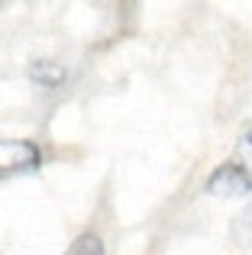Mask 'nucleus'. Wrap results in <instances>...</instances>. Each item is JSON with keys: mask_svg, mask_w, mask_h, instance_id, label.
<instances>
[{"mask_svg": "<svg viewBox=\"0 0 252 255\" xmlns=\"http://www.w3.org/2000/svg\"><path fill=\"white\" fill-rule=\"evenodd\" d=\"M65 255H104V243L97 233H81Z\"/></svg>", "mask_w": 252, "mask_h": 255, "instance_id": "nucleus-5", "label": "nucleus"}, {"mask_svg": "<svg viewBox=\"0 0 252 255\" xmlns=\"http://www.w3.org/2000/svg\"><path fill=\"white\" fill-rule=\"evenodd\" d=\"M249 191H252V178L233 162V158L223 162L220 168H214L210 178H207V194H214V197H243V194H249Z\"/></svg>", "mask_w": 252, "mask_h": 255, "instance_id": "nucleus-2", "label": "nucleus"}, {"mask_svg": "<svg viewBox=\"0 0 252 255\" xmlns=\"http://www.w3.org/2000/svg\"><path fill=\"white\" fill-rule=\"evenodd\" d=\"M42 165V152L32 139H0V174L36 171Z\"/></svg>", "mask_w": 252, "mask_h": 255, "instance_id": "nucleus-1", "label": "nucleus"}, {"mask_svg": "<svg viewBox=\"0 0 252 255\" xmlns=\"http://www.w3.org/2000/svg\"><path fill=\"white\" fill-rule=\"evenodd\" d=\"M29 78L39 87H58V84H65L68 71H65V65L52 62V58H36V62L29 65Z\"/></svg>", "mask_w": 252, "mask_h": 255, "instance_id": "nucleus-3", "label": "nucleus"}, {"mask_svg": "<svg viewBox=\"0 0 252 255\" xmlns=\"http://www.w3.org/2000/svg\"><path fill=\"white\" fill-rule=\"evenodd\" d=\"M233 162L252 178V126H246V129H243L240 142H236V152H233Z\"/></svg>", "mask_w": 252, "mask_h": 255, "instance_id": "nucleus-4", "label": "nucleus"}]
</instances>
